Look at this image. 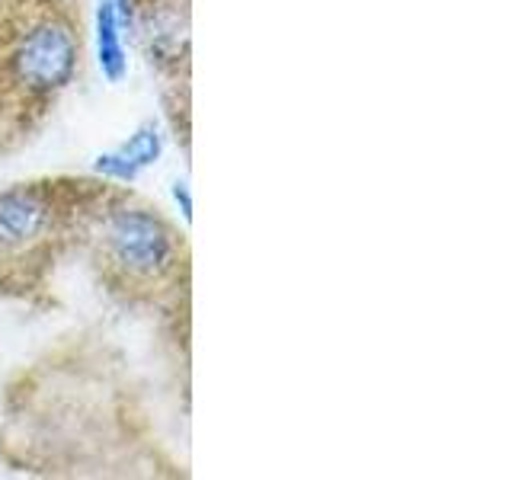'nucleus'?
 Returning <instances> with one entry per match:
<instances>
[{"mask_svg":"<svg viewBox=\"0 0 512 480\" xmlns=\"http://www.w3.org/2000/svg\"><path fill=\"white\" fill-rule=\"evenodd\" d=\"M52 221V202L36 186H13L0 192V250H20Z\"/></svg>","mask_w":512,"mask_h":480,"instance_id":"obj_3","label":"nucleus"},{"mask_svg":"<svg viewBox=\"0 0 512 480\" xmlns=\"http://www.w3.org/2000/svg\"><path fill=\"white\" fill-rule=\"evenodd\" d=\"M106 250L125 276L151 279L167 272L176 260V237L167 221L151 208H116L106 218Z\"/></svg>","mask_w":512,"mask_h":480,"instance_id":"obj_2","label":"nucleus"},{"mask_svg":"<svg viewBox=\"0 0 512 480\" xmlns=\"http://www.w3.org/2000/svg\"><path fill=\"white\" fill-rule=\"evenodd\" d=\"M80 36L64 16H42L29 23L10 48V77L32 96H52L77 74Z\"/></svg>","mask_w":512,"mask_h":480,"instance_id":"obj_1","label":"nucleus"},{"mask_svg":"<svg viewBox=\"0 0 512 480\" xmlns=\"http://www.w3.org/2000/svg\"><path fill=\"white\" fill-rule=\"evenodd\" d=\"M160 154V135H157V128L154 125H144L138 135H132V141L122 144V148L116 154H106L100 157V167L103 173L109 176H119V180H132V176L141 170V167H148L154 164Z\"/></svg>","mask_w":512,"mask_h":480,"instance_id":"obj_4","label":"nucleus"},{"mask_svg":"<svg viewBox=\"0 0 512 480\" xmlns=\"http://www.w3.org/2000/svg\"><path fill=\"white\" fill-rule=\"evenodd\" d=\"M122 32L116 0H103L96 13V52H100V68L109 80H119L125 74V52H122Z\"/></svg>","mask_w":512,"mask_h":480,"instance_id":"obj_5","label":"nucleus"}]
</instances>
